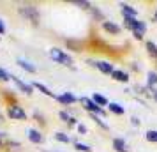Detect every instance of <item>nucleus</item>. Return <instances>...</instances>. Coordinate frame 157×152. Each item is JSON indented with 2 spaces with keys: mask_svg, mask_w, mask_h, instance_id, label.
Returning <instances> with one entry per match:
<instances>
[{
  "mask_svg": "<svg viewBox=\"0 0 157 152\" xmlns=\"http://www.w3.org/2000/svg\"><path fill=\"white\" fill-rule=\"evenodd\" d=\"M50 57L57 62V64H62V65H67V67H71L72 65V58L71 55H67L65 51L58 50V48H51L50 50Z\"/></svg>",
  "mask_w": 157,
  "mask_h": 152,
  "instance_id": "obj_1",
  "label": "nucleus"
},
{
  "mask_svg": "<svg viewBox=\"0 0 157 152\" xmlns=\"http://www.w3.org/2000/svg\"><path fill=\"white\" fill-rule=\"evenodd\" d=\"M20 14L25 16L27 20H30L34 25L39 23V11H37V7L36 6H32V4H25V6H21V7H20Z\"/></svg>",
  "mask_w": 157,
  "mask_h": 152,
  "instance_id": "obj_2",
  "label": "nucleus"
},
{
  "mask_svg": "<svg viewBox=\"0 0 157 152\" xmlns=\"http://www.w3.org/2000/svg\"><path fill=\"white\" fill-rule=\"evenodd\" d=\"M79 103L85 106L86 111H90V113H94V115H99V117H102V119H104L106 111L101 108V106H97V104H95V103H94L90 97H85V95H83V97H79Z\"/></svg>",
  "mask_w": 157,
  "mask_h": 152,
  "instance_id": "obj_3",
  "label": "nucleus"
},
{
  "mask_svg": "<svg viewBox=\"0 0 157 152\" xmlns=\"http://www.w3.org/2000/svg\"><path fill=\"white\" fill-rule=\"evenodd\" d=\"M7 113L11 119H16V120H25L27 119V113H25V110L21 106H18V104H13V106H9Z\"/></svg>",
  "mask_w": 157,
  "mask_h": 152,
  "instance_id": "obj_4",
  "label": "nucleus"
},
{
  "mask_svg": "<svg viewBox=\"0 0 157 152\" xmlns=\"http://www.w3.org/2000/svg\"><path fill=\"white\" fill-rule=\"evenodd\" d=\"M90 64L95 65V67H97L101 72H104V74H111V72L115 71L113 64H109L108 60H97V62H90Z\"/></svg>",
  "mask_w": 157,
  "mask_h": 152,
  "instance_id": "obj_5",
  "label": "nucleus"
},
{
  "mask_svg": "<svg viewBox=\"0 0 157 152\" xmlns=\"http://www.w3.org/2000/svg\"><path fill=\"white\" fill-rule=\"evenodd\" d=\"M145 32H147V23L140 20V21H138V25H136V29L132 30V36H134V39L141 41L143 37H145Z\"/></svg>",
  "mask_w": 157,
  "mask_h": 152,
  "instance_id": "obj_6",
  "label": "nucleus"
},
{
  "mask_svg": "<svg viewBox=\"0 0 157 152\" xmlns=\"http://www.w3.org/2000/svg\"><path fill=\"white\" fill-rule=\"evenodd\" d=\"M13 81H14L16 85H18V88L21 90V92H25V94H32V90H34V87L32 85H29V83H25V81H21L18 76H13Z\"/></svg>",
  "mask_w": 157,
  "mask_h": 152,
  "instance_id": "obj_7",
  "label": "nucleus"
},
{
  "mask_svg": "<svg viewBox=\"0 0 157 152\" xmlns=\"http://www.w3.org/2000/svg\"><path fill=\"white\" fill-rule=\"evenodd\" d=\"M55 99L60 101L62 104H72V103H76V95L71 94V92H64L62 95H57Z\"/></svg>",
  "mask_w": 157,
  "mask_h": 152,
  "instance_id": "obj_8",
  "label": "nucleus"
},
{
  "mask_svg": "<svg viewBox=\"0 0 157 152\" xmlns=\"http://www.w3.org/2000/svg\"><path fill=\"white\" fill-rule=\"evenodd\" d=\"M102 29L106 30L108 34H115V36H118L120 34V27L113 21H102Z\"/></svg>",
  "mask_w": 157,
  "mask_h": 152,
  "instance_id": "obj_9",
  "label": "nucleus"
},
{
  "mask_svg": "<svg viewBox=\"0 0 157 152\" xmlns=\"http://www.w3.org/2000/svg\"><path fill=\"white\" fill-rule=\"evenodd\" d=\"M111 78L117 81H122V83H127L129 81V74L125 71H120V69H115L113 72H111Z\"/></svg>",
  "mask_w": 157,
  "mask_h": 152,
  "instance_id": "obj_10",
  "label": "nucleus"
},
{
  "mask_svg": "<svg viewBox=\"0 0 157 152\" xmlns=\"http://www.w3.org/2000/svg\"><path fill=\"white\" fill-rule=\"evenodd\" d=\"M29 140L32 142V143H43L44 136L37 129H29Z\"/></svg>",
  "mask_w": 157,
  "mask_h": 152,
  "instance_id": "obj_11",
  "label": "nucleus"
},
{
  "mask_svg": "<svg viewBox=\"0 0 157 152\" xmlns=\"http://www.w3.org/2000/svg\"><path fill=\"white\" fill-rule=\"evenodd\" d=\"M113 149L117 152H127V143L124 138H113Z\"/></svg>",
  "mask_w": 157,
  "mask_h": 152,
  "instance_id": "obj_12",
  "label": "nucleus"
},
{
  "mask_svg": "<svg viewBox=\"0 0 157 152\" xmlns=\"http://www.w3.org/2000/svg\"><path fill=\"white\" fill-rule=\"evenodd\" d=\"M32 87H34V88H37L39 92H43V94H44V95H48V97H57V95L53 94V92H51L50 88L46 87V85H43V83H39V81H34V83H32Z\"/></svg>",
  "mask_w": 157,
  "mask_h": 152,
  "instance_id": "obj_13",
  "label": "nucleus"
},
{
  "mask_svg": "<svg viewBox=\"0 0 157 152\" xmlns=\"http://www.w3.org/2000/svg\"><path fill=\"white\" fill-rule=\"evenodd\" d=\"M120 7H122V14H124V18H125V16H132V18L138 16V11H136L132 6H129V4H120Z\"/></svg>",
  "mask_w": 157,
  "mask_h": 152,
  "instance_id": "obj_14",
  "label": "nucleus"
},
{
  "mask_svg": "<svg viewBox=\"0 0 157 152\" xmlns=\"http://www.w3.org/2000/svg\"><path fill=\"white\" fill-rule=\"evenodd\" d=\"M147 78H148V88L152 90V94H154V90H155V87H157V72L155 71H148Z\"/></svg>",
  "mask_w": 157,
  "mask_h": 152,
  "instance_id": "obj_15",
  "label": "nucleus"
},
{
  "mask_svg": "<svg viewBox=\"0 0 157 152\" xmlns=\"http://www.w3.org/2000/svg\"><path fill=\"white\" fill-rule=\"evenodd\" d=\"M108 108H109V111H111V113H115V115H124V113H125L124 106H122V104H118V103H109V104H108Z\"/></svg>",
  "mask_w": 157,
  "mask_h": 152,
  "instance_id": "obj_16",
  "label": "nucleus"
},
{
  "mask_svg": "<svg viewBox=\"0 0 157 152\" xmlns=\"http://www.w3.org/2000/svg\"><path fill=\"white\" fill-rule=\"evenodd\" d=\"M92 101L95 103L97 106H101V108L109 104V101H108V99H106V97H104L102 94H94V95H92Z\"/></svg>",
  "mask_w": 157,
  "mask_h": 152,
  "instance_id": "obj_17",
  "label": "nucleus"
},
{
  "mask_svg": "<svg viewBox=\"0 0 157 152\" xmlns=\"http://www.w3.org/2000/svg\"><path fill=\"white\" fill-rule=\"evenodd\" d=\"M18 64L21 65L23 69H25V71H29V72H36L37 69H36V65L34 64H30L29 60H25V58H18Z\"/></svg>",
  "mask_w": 157,
  "mask_h": 152,
  "instance_id": "obj_18",
  "label": "nucleus"
},
{
  "mask_svg": "<svg viewBox=\"0 0 157 152\" xmlns=\"http://www.w3.org/2000/svg\"><path fill=\"white\" fill-rule=\"evenodd\" d=\"M145 48H147V51L150 53V57L157 58V44L154 43V41H147V44H145Z\"/></svg>",
  "mask_w": 157,
  "mask_h": 152,
  "instance_id": "obj_19",
  "label": "nucleus"
},
{
  "mask_svg": "<svg viewBox=\"0 0 157 152\" xmlns=\"http://www.w3.org/2000/svg\"><path fill=\"white\" fill-rule=\"evenodd\" d=\"M124 21H125V27H127L129 30H134L140 20H138V18H132V16H125V18H124Z\"/></svg>",
  "mask_w": 157,
  "mask_h": 152,
  "instance_id": "obj_20",
  "label": "nucleus"
},
{
  "mask_svg": "<svg viewBox=\"0 0 157 152\" xmlns=\"http://www.w3.org/2000/svg\"><path fill=\"white\" fill-rule=\"evenodd\" d=\"M90 117L94 119V122H95V124H99V126L102 127V129H109V126H108V124L104 122V119H102V117H99V115H94V113H90Z\"/></svg>",
  "mask_w": 157,
  "mask_h": 152,
  "instance_id": "obj_21",
  "label": "nucleus"
},
{
  "mask_svg": "<svg viewBox=\"0 0 157 152\" xmlns=\"http://www.w3.org/2000/svg\"><path fill=\"white\" fill-rule=\"evenodd\" d=\"M145 138H147V142H152V143H157V131L155 129H150L145 133Z\"/></svg>",
  "mask_w": 157,
  "mask_h": 152,
  "instance_id": "obj_22",
  "label": "nucleus"
},
{
  "mask_svg": "<svg viewBox=\"0 0 157 152\" xmlns=\"http://www.w3.org/2000/svg\"><path fill=\"white\" fill-rule=\"evenodd\" d=\"M55 140L62 142V143H69V142H71V138L67 136L65 133H55Z\"/></svg>",
  "mask_w": 157,
  "mask_h": 152,
  "instance_id": "obj_23",
  "label": "nucleus"
},
{
  "mask_svg": "<svg viewBox=\"0 0 157 152\" xmlns=\"http://www.w3.org/2000/svg\"><path fill=\"white\" fill-rule=\"evenodd\" d=\"M74 147H76V150H79V152H90V150H92L88 145L81 143V142H76V143H74Z\"/></svg>",
  "mask_w": 157,
  "mask_h": 152,
  "instance_id": "obj_24",
  "label": "nucleus"
},
{
  "mask_svg": "<svg viewBox=\"0 0 157 152\" xmlns=\"http://www.w3.org/2000/svg\"><path fill=\"white\" fill-rule=\"evenodd\" d=\"M74 6L83 7V9H92V4L90 2H85V0H74Z\"/></svg>",
  "mask_w": 157,
  "mask_h": 152,
  "instance_id": "obj_25",
  "label": "nucleus"
},
{
  "mask_svg": "<svg viewBox=\"0 0 157 152\" xmlns=\"http://www.w3.org/2000/svg\"><path fill=\"white\" fill-rule=\"evenodd\" d=\"M0 80H2V81H9V80H13V74H9L7 71H4V69L0 67Z\"/></svg>",
  "mask_w": 157,
  "mask_h": 152,
  "instance_id": "obj_26",
  "label": "nucleus"
},
{
  "mask_svg": "<svg viewBox=\"0 0 157 152\" xmlns=\"http://www.w3.org/2000/svg\"><path fill=\"white\" fill-rule=\"evenodd\" d=\"M58 115H60V119H62V120H64V122H67V124L71 122V119H72V117L69 115V113H67V111H60V113H58Z\"/></svg>",
  "mask_w": 157,
  "mask_h": 152,
  "instance_id": "obj_27",
  "label": "nucleus"
},
{
  "mask_svg": "<svg viewBox=\"0 0 157 152\" xmlns=\"http://www.w3.org/2000/svg\"><path fill=\"white\" fill-rule=\"evenodd\" d=\"M78 133H79V134H86V126L78 124Z\"/></svg>",
  "mask_w": 157,
  "mask_h": 152,
  "instance_id": "obj_28",
  "label": "nucleus"
},
{
  "mask_svg": "<svg viewBox=\"0 0 157 152\" xmlns=\"http://www.w3.org/2000/svg\"><path fill=\"white\" fill-rule=\"evenodd\" d=\"M131 122H132V126H138V124H140V120H138L136 117H132V119H131Z\"/></svg>",
  "mask_w": 157,
  "mask_h": 152,
  "instance_id": "obj_29",
  "label": "nucleus"
},
{
  "mask_svg": "<svg viewBox=\"0 0 157 152\" xmlns=\"http://www.w3.org/2000/svg\"><path fill=\"white\" fill-rule=\"evenodd\" d=\"M4 32H6V27H4V23L0 20V34H4Z\"/></svg>",
  "mask_w": 157,
  "mask_h": 152,
  "instance_id": "obj_30",
  "label": "nucleus"
},
{
  "mask_svg": "<svg viewBox=\"0 0 157 152\" xmlns=\"http://www.w3.org/2000/svg\"><path fill=\"white\" fill-rule=\"evenodd\" d=\"M69 126H76V119H74V117L71 119V122H69Z\"/></svg>",
  "mask_w": 157,
  "mask_h": 152,
  "instance_id": "obj_31",
  "label": "nucleus"
},
{
  "mask_svg": "<svg viewBox=\"0 0 157 152\" xmlns=\"http://www.w3.org/2000/svg\"><path fill=\"white\" fill-rule=\"evenodd\" d=\"M152 95H154V99L157 101V90H154V94H152Z\"/></svg>",
  "mask_w": 157,
  "mask_h": 152,
  "instance_id": "obj_32",
  "label": "nucleus"
},
{
  "mask_svg": "<svg viewBox=\"0 0 157 152\" xmlns=\"http://www.w3.org/2000/svg\"><path fill=\"white\" fill-rule=\"evenodd\" d=\"M154 20H155V21H157V11H155V14H154Z\"/></svg>",
  "mask_w": 157,
  "mask_h": 152,
  "instance_id": "obj_33",
  "label": "nucleus"
},
{
  "mask_svg": "<svg viewBox=\"0 0 157 152\" xmlns=\"http://www.w3.org/2000/svg\"><path fill=\"white\" fill-rule=\"evenodd\" d=\"M0 147H2V143H0Z\"/></svg>",
  "mask_w": 157,
  "mask_h": 152,
  "instance_id": "obj_34",
  "label": "nucleus"
}]
</instances>
